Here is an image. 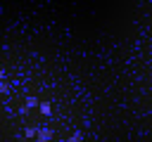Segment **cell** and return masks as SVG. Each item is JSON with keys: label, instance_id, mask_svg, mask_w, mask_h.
Listing matches in <instances>:
<instances>
[{"label": "cell", "instance_id": "6da1fadb", "mask_svg": "<svg viewBox=\"0 0 152 142\" xmlns=\"http://www.w3.org/2000/svg\"><path fill=\"white\" fill-rule=\"evenodd\" d=\"M69 142H81V135H74V137H71Z\"/></svg>", "mask_w": 152, "mask_h": 142}]
</instances>
